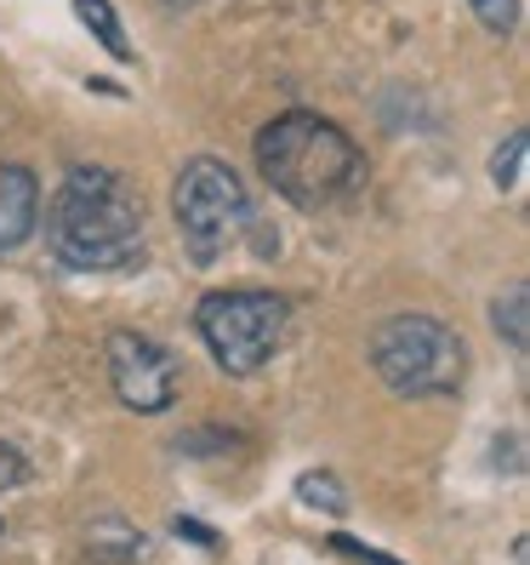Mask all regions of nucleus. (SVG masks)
<instances>
[{"label": "nucleus", "mask_w": 530, "mask_h": 565, "mask_svg": "<svg viewBox=\"0 0 530 565\" xmlns=\"http://www.w3.org/2000/svg\"><path fill=\"white\" fill-rule=\"evenodd\" d=\"M285 297L274 291H212L201 309H194V331H201V343L212 349V360L223 365V372L235 377H251L262 372L280 343H285Z\"/></svg>", "instance_id": "20e7f679"}, {"label": "nucleus", "mask_w": 530, "mask_h": 565, "mask_svg": "<svg viewBox=\"0 0 530 565\" xmlns=\"http://www.w3.org/2000/svg\"><path fill=\"white\" fill-rule=\"evenodd\" d=\"M474 18L490 29V35H513V23H519V0H468Z\"/></svg>", "instance_id": "9b49d317"}, {"label": "nucleus", "mask_w": 530, "mask_h": 565, "mask_svg": "<svg viewBox=\"0 0 530 565\" xmlns=\"http://www.w3.org/2000/svg\"><path fill=\"white\" fill-rule=\"evenodd\" d=\"M23 475H29V462L18 457V446H7V440H0V491L23 486Z\"/></svg>", "instance_id": "f8f14e48"}, {"label": "nucleus", "mask_w": 530, "mask_h": 565, "mask_svg": "<svg viewBox=\"0 0 530 565\" xmlns=\"http://www.w3.org/2000/svg\"><path fill=\"white\" fill-rule=\"evenodd\" d=\"M0 537H7V525H0Z\"/></svg>", "instance_id": "4468645a"}, {"label": "nucleus", "mask_w": 530, "mask_h": 565, "mask_svg": "<svg viewBox=\"0 0 530 565\" xmlns=\"http://www.w3.org/2000/svg\"><path fill=\"white\" fill-rule=\"evenodd\" d=\"M109 377L131 412H165L177 401V383H183L172 349L138 338V331H115L109 338Z\"/></svg>", "instance_id": "423d86ee"}, {"label": "nucleus", "mask_w": 530, "mask_h": 565, "mask_svg": "<svg viewBox=\"0 0 530 565\" xmlns=\"http://www.w3.org/2000/svg\"><path fill=\"white\" fill-rule=\"evenodd\" d=\"M75 12L86 18V29H91V35L109 46V57L131 63V41L120 35V18H115V7H109V0H75Z\"/></svg>", "instance_id": "6e6552de"}, {"label": "nucleus", "mask_w": 530, "mask_h": 565, "mask_svg": "<svg viewBox=\"0 0 530 565\" xmlns=\"http://www.w3.org/2000/svg\"><path fill=\"white\" fill-rule=\"evenodd\" d=\"M172 212H177L183 246H188L194 263H217V257L251 228L246 183L235 178V166H223V160H212V154H201V160L183 166V178H177V189H172Z\"/></svg>", "instance_id": "39448f33"}, {"label": "nucleus", "mask_w": 530, "mask_h": 565, "mask_svg": "<svg viewBox=\"0 0 530 565\" xmlns=\"http://www.w3.org/2000/svg\"><path fill=\"white\" fill-rule=\"evenodd\" d=\"M46 241L63 269L109 275L143 263V201L109 166H75L46 206Z\"/></svg>", "instance_id": "f257e3e1"}, {"label": "nucleus", "mask_w": 530, "mask_h": 565, "mask_svg": "<svg viewBox=\"0 0 530 565\" xmlns=\"http://www.w3.org/2000/svg\"><path fill=\"white\" fill-rule=\"evenodd\" d=\"M337 548H343V554H359L366 565H393V559H382V554H371V548H359V543H348V537H337Z\"/></svg>", "instance_id": "ddd939ff"}, {"label": "nucleus", "mask_w": 530, "mask_h": 565, "mask_svg": "<svg viewBox=\"0 0 530 565\" xmlns=\"http://www.w3.org/2000/svg\"><path fill=\"white\" fill-rule=\"evenodd\" d=\"M371 365L393 394L417 401V394H451L468 372V349L434 315H393L371 338Z\"/></svg>", "instance_id": "7ed1b4c3"}, {"label": "nucleus", "mask_w": 530, "mask_h": 565, "mask_svg": "<svg viewBox=\"0 0 530 565\" xmlns=\"http://www.w3.org/2000/svg\"><path fill=\"white\" fill-rule=\"evenodd\" d=\"M524 286H508V297H496V309H490V320H496V331H502V338H508V349H524V338H530V331H524Z\"/></svg>", "instance_id": "1a4fd4ad"}, {"label": "nucleus", "mask_w": 530, "mask_h": 565, "mask_svg": "<svg viewBox=\"0 0 530 565\" xmlns=\"http://www.w3.org/2000/svg\"><path fill=\"white\" fill-rule=\"evenodd\" d=\"M519 172H524V131H513V138L496 149V160H490V178H496V189H513L519 183Z\"/></svg>", "instance_id": "9d476101"}, {"label": "nucleus", "mask_w": 530, "mask_h": 565, "mask_svg": "<svg viewBox=\"0 0 530 565\" xmlns=\"http://www.w3.org/2000/svg\"><path fill=\"white\" fill-rule=\"evenodd\" d=\"M257 166L269 178L274 194H285L291 206L320 212V206H337L366 183V154L337 120L325 115H280L257 131Z\"/></svg>", "instance_id": "f03ea898"}, {"label": "nucleus", "mask_w": 530, "mask_h": 565, "mask_svg": "<svg viewBox=\"0 0 530 565\" xmlns=\"http://www.w3.org/2000/svg\"><path fill=\"white\" fill-rule=\"evenodd\" d=\"M41 223V183L29 166L0 160V252H18Z\"/></svg>", "instance_id": "0eeeda50"}]
</instances>
